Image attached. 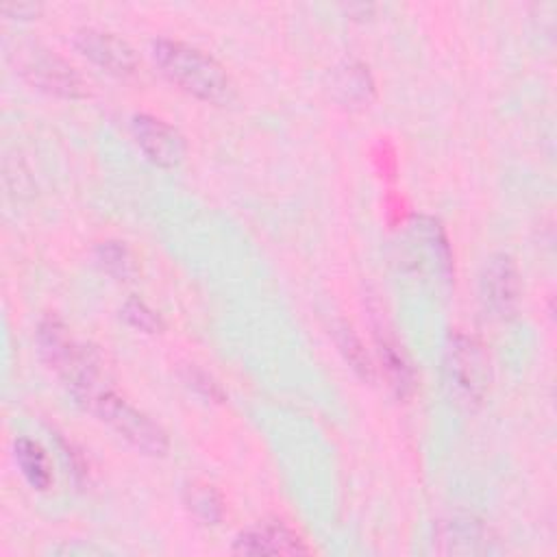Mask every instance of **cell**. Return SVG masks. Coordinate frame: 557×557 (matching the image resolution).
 Here are the masks:
<instances>
[{
	"label": "cell",
	"instance_id": "obj_1",
	"mask_svg": "<svg viewBox=\"0 0 557 557\" xmlns=\"http://www.w3.org/2000/svg\"><path fill=\"white\" fill-rule=\"evenodd\" d=\"M150 52L161 74L183 91L215 104L231 100L233 81L224 65L209 52L170 37L154 39Z\"/></svg>",
	"mask_w": 557,
	"mask_h": 557
},
{
	"label": "cell",
	"instance_id": "obj_2",
	"mask_svg": "<svg viewBox=\"0 0 557 557\" xmlns=\"http://www.w3.org/2000/svg\"><path fill=\"white\" fill-rule=\"evenodd\" d=\"M89 409L98 420H102L111 431H115L122 440H126L133 448L144 455L163 457L170 448L168 433L135 405L117 396L109 385L94 392L87 400L81 403Z\"/></svg>",
	"mask_w": 557,
	"mask_h": 557
},
{
	"label": "cell",
	"instance_id": "obj_3",
	"mask_svg": "<svg viewBox=\"0 0 557 557\" xmlns=\"http://www.w3.org/2000/svg\"><path fill=\"white\" fill-rule=\"evenodd\" d=\"M446 372L461 403H479L490 387V361L483 346L463 333H453L446 348Z\"/></svg>",
	"mask_w": 557,
	"mask_h": 557
},
{
	"label": "cell",
	"instance_id": "obj_4",
	"mask_svg": "<svg viewBox=\"0 0 557 557\" xmlns=\"http://www.w3.org/2000/svg\"><path fill=\"white\" fill-rule=\"evenodd\" d=\"M131 133L144 154L161 168H176L187 154L185 137L161 117L137 113L131 120Z\"/></svg>",
	"mask_w": 557,
	"mask_h": 557
},
{
	"label": "cell",
	"instance_id": "obj_5",
	"mask_svg": "<svg viewBox=\"0 0 557 557\" xmlns=\"http://www.w3.org/2000/svg\"><path fill=\"white\" fill-rule=\"evenodd\" d=\"M24 76L44 91L63 98H81L85 96V83L78 72L63 61L61 57L48 50H33L22 61Z\"/></svg>",
	"mask_w": 557,
	"mask_h": 557
},
{
	"label": "cell",
	"instance_id": "obj_6",
	"mask_svg": "<svg viewBox=\"0 0 557 557\" xmlns=\"http://www.w3.org/2000/svg\"><path fill=\"white\" fill-rule=\"evenodd\" d=\"M74 46L83 57L111 74L126 76L137 67V54L131 44L109 30L81 28L74 37Z\"/></svg>",
	"mask_w": 557,
	"mask_h": 557
},
{
	"label": "cell",
	"instance_id": "obj_7",
	"mask_svg": "<svg viewBox=\"0 0 557 557\" xmlns=\"http://www.w3.org/2000/svg\"><path fill=\"white\" fill-rule=\"evenodd\" d=\"M481 296L492 313L509 318L520 300V274L509 255H494L481 274Z\"/></svg>",
	"mask_w": 557,
	"mask_h": 557
},
{
	"label": "cell",
	"instance_id": "obj_8",
	"mask_svg": "<svg viewBox=\"0 0 557 557\" xmlns=\"http://www.w3.org/2000/svg\"><path fill=\"white\" fill-rule=\"evenodd\" d=\"M233 550L239 555H305L309 548L305 542L283 522H259L242 531Z\"/></svg>",
	"mask_w": 557,
	"mask_h": 557
},
{
	"label": "cell",
	"instance_id": "obj_9",
	"mask_svg": "<svg viewBox=\"0 0 557 557\" xmlns=\"http://www.w3.org/2000/svg\"><path fill=\"white\" fill-rule=\"evenodd\" d=\"M437 542H442L440 550L448 555L485 553L490 542V529L474 518H453L440 527Z\"/></svg>",
	"mask_w": 557,
	"mask_h": 557
},
{
	"label": "cell",
	"instance_id": "obj_10",
	"mask_svg": "<svg viewBox=\"0 0 557 557\" xmlns=\"http://www.w3.org/2000/svg\"><path fill=\"white\" fill-rule=\"evenodd\" d=\"M13 457L15 463L20 466L24 479L30 483V487L46 492L52 485V468L48 461V455L44 453V448L28 437H17L13 444Z\"/></svg>",
	"mask_w": 557,
	"mask_h": 557
},
{
	"label": "cell",
	"instance_id": "obj_11",
	"mask_svg": "<svg viewBox=\"0 0 557 557\" xmlns=\"http://www.w3.org/2000/svg\"><path fill=\"white\" fill-rule=\"evenodd\" d=\"M333 91L344 104H368L374 94V83L361 63H346L344 67H337L333 76Z\"/></svg>",
	"mask_w": 557,
	"mask_h": 557
},
{
	"label": "cell",
	"instance_id": "obj_12",
	"mask_svg": "<svg viewBox=\"0 0 557 557\" xmlns=\"http://www.w3.org/2000/svg\"><path fill=\"white\" fill-rule=\"evenodd\" d=\"M376 342H379L381 363H383V370H385V376H387L392 389L400 398L409 396V392L413 389V372H411L405 355L400 352L396 342L385 337V335H381V331H376Z\"/></svg>",
	"mask_w": 557,
	"mask_h": 557
},
{
	"label": "cell",
	"instance_id": "obj_13",
	"mask_svg": "<svg viewBox=\"0 0 557 557\" xmlns=\"http://www.w3.org/2000/svg\"><path fill=\"white\" fill-rule=\"evenodd\" d=\"M183 498L187 509L207 524H218L224 516V503L220 494L207 483H189Z\"/></svg>",
	"mask_w": 557,
	"mask_h": 557
},
{
	"label": "cell",
	"instance_id": "obj_14",
	"mask_svg": "<svg viewBox=\"0 0 557 557\" xmlns=\"http://www.w3.org/2000/svg\"><path fill=\"white\" fill-rule=\"evenodd\" d=\"M98 263L117 281H131L137 274V263L133 252L122 242H102L96 248Z\"/></svg>",
	"mask_w": 557,
	"mask_h": 557
},
{
	"label": "cell",
	"instance_id": "obj_15",
	"mask_svg": "<svg viewBox=\"0 0 557 557\" xmlns=\"http://www.w3.org/2000/svg\"><path fill=\"white\" fill-rule=\"evenodd\" d=\"M335 342L344 355V359L350 363V368L366 381L374 379V366L361 344V339L352 333L348 324H337L335 326Z\"/></svg>",
	"mask_w": 557,
	"mask_h": 557
},
{
	"label": "cell",
	"instance_id": "obj_16",
	"mask_svg": "<svg viewBox=\"0 0 557 557\" xmlns=\"http://www.w3.org/2000/svg\"><path fill=\"white\" fill-rule=\"evenodd\" d=\"M122 318H124L131 326L144 331V333H159V331L163 329L161 318H159L144 300H139V298H128V300L124 302V307H122Z\"/></svg>",
	"mask_w": 557,
	"mask_h": 557
},
{
	"label": "cell",
	"instance_id": "obj_17",
	"mask_svg": "<svg viewBox=\"0 0 557 557\" xmlns=\"http://www.w3.org/2000/svg\"><path fill=\"white\" fill-rule=\"evenodd\" d=\"M0 9H2V13H7L9 17L28 20V17H35L41 7H39V4H33V2H13V4H2Z\"/></svg>",
	"mask_w": 557,
	"mask_h": 557
}]
</instances>
